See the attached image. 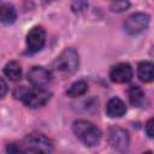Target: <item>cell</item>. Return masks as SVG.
<instances>
[{
	"label": "cell",
	"instance_id": "6da1fadb",
	"mask_svg": "<svg viewBox=\"0 0 154 154\" xmlns=\"http://www.w3.org/2000/svg\"><path fill=\"white\" fill-rule=\"evenodd\" d=\"M72 131L76 137L87 147L97 146L101 141V131L93 123L83 119L75 120L72 124Z\"/></svg>",
	"mask_w": 154,
	"mask_h": 154
},
{
	"label": "cell",
	"instance_id": "7a4b0ae2",
	"mask_svg": "<svg viewBox=\"0 0 154 154\" xmlns=\"http://www.w3.org/2000/svg\"><path fill=\"white\" fill-rule=\"evenodd\" d=\"M16 97H19L23 103L30 108H37L46 105L52 94L45 88H32V89H19V94H14Z\"/></svg>",
	"mask_w": 154,
	"mask_h": 154
},
{
	"label": "cell",
	"instance_id": "3957f363",
	"mask_svg": "<svg viewBox=\"0 0 154 154\" xmlns=\"http://www.w3.org/2000/svg\"><path fill=\"white\" fill-rule=\"evenodd\" d=\"M23 147L26 153L31 154H52L53 143L42 134H30L23 141Z\"/></svg>",
	"mask_w": 154,
	"mask_h": 154
},
{
	"label": "cell",
	"instance_id": "277c9868",
	"mask_svg": "<svg viewBox=\"0 0 154 154\" xmlns=\"http://www.w3.org/2000/svg\"><path fill=\"white\" fill-rule=\"evenodd\" d=\"M79 65V58L78 53L73 48H66L64 49L54 60L53 66L54 69L60 73H73Z\"/></svg>",
	"mask_w": 154,
	"mask_h": 154
},
{
	"label": "cell",
	"instance_id": "5b68a950",
	"mask_svg": "<svg viewBox=\"0 0 154 154\" xmlns=\"http://www.w3.org/2000/svg\"><path fill=\"white\" fill-rule=\"evenodd\" d=\"M108 142H109L111 147L120 154H126L129 150V144H130L129 134L126 130H124L119 126H111L109 128Z\"/></svg>",
	"mask_w": 154,
	"mask_h": 154
},
{
	"label": "cell",
	"instance_id": "8992f818",
	"mask_svg": "<svg viewBox=\"0 0 154 154\" xmlns=\"http://www.w3.org/2000/svg\"><path fill=\"white\" fill-rule=\"evenodd\" d=\"M149 22H150V17L147 13L143 12L132 13L124 22V30L129 35H137L148 28Z\"/></svg>",
	"mask_w": 154,
	"mask_h": 154
},
{
	"label": "cell",
	"instance_id": "52a82bcc",
	"mask_svg": "<svg viewBox=\"0 0 154 154\" xmlns=\"http://www.w3.org/2000/svg\"><path fill=\"white\" fill-rule=\"evenodd\" d=\"M46 42V31L41 26H34L26 35V49L30 54L40 52Z\"/></svg>",
	"mask_w": 154,
	"mask_h": 154
},
{
	"label": "cell",
	"instance_id": "ba28073f",
	"mask_svg": "<svg viewBox=\"0 0 154 154\" xmlns=\"http://www.w3.org/2000/svg\"><path fill=\"white\" fill-rule=\"evenodd\" d=\"M132 76V67L128 63H118L109 70V78L114 83H128L131 81Z\"/></svg>",
	"mask_w": 154,
	"mask_h": 154
},
{
	"label": "cell",
	"instance_id": "9c48e42d",
	"mask_svg": "<svg viewBox=\"0 0 154 154\" xmlns=\"http://www.w3.org/2000/svg\"><path fill=\"white\" fill-rule=\"evenodd\" d=\"M52 78L51 72L43 66H34L28 72V81L35 88H43Z\"/></svg>",
	"mask_w": 154,
	"mask_h": 154
},
{
	"label": "cell",
	"instance_id": "30bf717a",
	"mask_svg": "<svg viewBox=\"0 0 154 154\" xmlns=\"http://www.w3.org/2000/svg\"><path fill=\"white\" fill-rule=\"evenodd\" d=\"M106 112L111 118H120L126 113V106L119 97H112L106 105Z\"/></svg>",
	"mask_w": 154,
	"mask_h": 154
},
{
	"label": "cell",
	"instance_id": "8fae6325",
	"mask_svg": "<svg viewBox=\"0 0 154 154\" xmlns=\"http://www.w3.org/2000/svg\"><path fill=\"white\" fill-rule=\"evenodd\" d=\"M17 18L16 8L10 2L0 4V23L2 24H12Z\"/></svg>",
	"mask_w": 154,
	"mask_h": 154
},
{
	"label": "cell",
	"instance_id": "7c38bea8",
	"mask_svg": "<svg viewBox=\"0 0 154 154\" xmlns=\"http://www.w3.org/2000/svg\"><path fill=\"white\" fill-rule=\"evenodd\" d=\"M137 76L144 83L152 82L154 79V66H153V64L150 61H141L137 65Z\"/></svg>",
	"mask_w": 154,
	"mask_h": 154
},
{
	"label": "cell",
	"instance_id": "4fadbf2b",
	"mask_svg": "<svg viewBox=\"0 0 154 154\" xmlns=\"http://www.w3.org/2000/svg\"><path fill=\"white\" fill-rule=\"evenodd\" d=\"M128 96H129L130 103L135 107H141L143 105L144 100H146L144 91L138 85H131L128 89Z\"/></svg>",
	"mask_w": 154,
	"mask_h": 154
},
{
	"label": "cell",
	"instance_id": "5bb4252c",
	"mask_svg": "<svg viewBox=\"0 0 154 154\" xmlns=\"http://www.w3.org/2000/svg\"><path fill=\"white\" fill-rule=\"evenodd\" d=\"M4 73L11 81H19L22 78V67L20 64L16 60L8 61L4 67Z\"/></svg>",
	"mask_w": 154,
	"mask_h": 154
},
{
	"label": "cell",
	"instance_id": "9a60e30c",
	"mask_svg": "<svg viewBox=\"0 0 154 154\" xmlns=\"http://www.w3.org/2000/svg\"><path fill=\"white\" fill-rule=\"evenodd\" d=\"M88 91V84L85 81H77L71 84V87L67 89L66 95L70 97H78L84 95Z\"/></svg>",
	"mask_w": 154,
	"mask_h": 154
},
{
	"label": "cell",
	"instance_id": "2e32d148",
	"mask_svg": "<svg viewBox=\"0 0 154 154\" xmlns=\"http://www.w3.org/2000/svg\"><path fill=\"white\" fill-rule=\"evenodd\" d=\"M6 150L8 154H28L23 144H17V143H10L6 147Z\"/></svg>",
	"mask_w": 154,
	"mask_h": 154
},
{
	"label": "cell",
	"instance_id": "e0dca14e",
	"mask_svg": "<svg viewBox=\"0 0 154 154\" xmlns=\"http://www.w3.org/2000/svg\"><path fill=\"white\" fill-rule=\"evenodd\" d=\"M129 6H130V4H129L128 1H116V2H112L111 10H112L113 12H123V11H125Z\"/></svg>",
	"mask_w": 154,
	"mask_h": 154
},
{
	"label": "cell",
	"instance_id": "ac0fdd59",
	"mask_svg": "<svg viewBox=\"0 0 154 154\" xmlns=\"http://www.w3.org/2000/svg\"><path fill=\"white\" fill-rule=\"evenodd\" d=\"M153 126H154V120H153V118H150L148 122H147V124H146V134L148 135V137H153Z\"/></svg>",
	"mask_w": 154,
	"mask_h": 154
},
{
	"label": "cell",
	"instance_id": "d6986e66",
	"mask_svg": "<svg viewBox=\"0 0 154 154\" xmlns=\"http://www.w3.org/2000/svg\"><path fill=\"white\" fill-rule=\"evenodd\" d=\"M7 94V83L2 77H0V99H2Z\"/></svg>",
	"mask_w": 154,
	"mask_h": 154
},
{
	"label": "cell",
	"instance_id": "ffe728a7",
	"mask_svg": "<svg viewBox=\"0 0 154 154\" xmlns=\"http://www.w3.org/2000/svg\"><path fill=\"white\" fill-rule=\"evenodd\" d=\"M142 154H153L150 150H148V152H144V153H142Z\"/></svg>",
	"mask_w": 154,
	"mask_h": 154
}]
</instances>
